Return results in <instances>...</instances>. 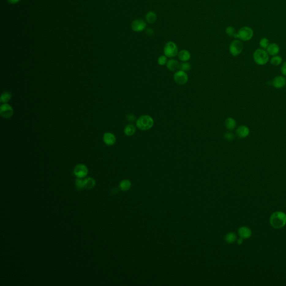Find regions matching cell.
I'll return each mask as SVG.
<instances>
[{
	"mask_svg": "<svg viewBox=\"0 0 286 286\" xmlns=\"http://www.w3.org/2000/svg\"><path fill=\"white\" fill-rule=\"evenodd\" d=\"M88 168L86 165L83 164L77 165L74 169V173L78 178L85 177L88 174Z\"/></svg>",
	"mask_w": 286,
	"mask_h": 286,
	"instance_id": "10",
	"label": "cell"
},
{
	"mask_svg": "<svg viewBox=\"0 0 286 286\" xmlns=\"http://www.w3.org/2000/svg\"><path fill=\"white\" fill-rule=\"evenodd\" d=\"M250 129L246 125H240L236 130V134L240 138L244 139L250 135Z\"/></svg>",
	"mask_w": 286,
	"mask_h": 286,
	"instance_id": "12",
	"label": "cell"
},
{
	"mask_svg": "<svg viewBox=\"0 0 286 286\" xmlns=\"http://www.w3.org/2000/svg\"><path fill=\"white\" fill-rule=\"evenodd\" d=\"M243 238H240L238 240V242H237V243H238V244H242V243H243Z\"/></svg>",
	"mask_w": 286,
	"mask_h": 286,
	"instance_id": "36",
	"label": "cell"
},
{
	"mask_svg": "<svg viewBox=\"0 0 286 286\" xmlns=\"http://www.w3.org/2000/svg\"><path fill=\"white\" fill-rule=\"evenodd\" d=\"M145 32L146 35H148L149 36H153L154 34V31L152 28H146L145 30Z\"/></svg>",
	"mask_w": 286,
	"mask_h": 286,
	"instance_id": "33",
	"label": "cell"
},
{
	"mask_svg": "<svg viewBox=\"0 0 286 286\" xmlns=\"http://www.w3.org/2000/svg\"><path fill=\"white\" fill-rule=\"evenodd\" d=\"M167 58L168 57H167L165 55H161V56H160V57L158 58V61H157V62H158V64L159 65H160V66H164V65H165V64H167V62H168Z\"/></svg>",
	"mask_w": 286,
	"mask_h": 286,
	"instance_id": "30",
	"label": "cell"
},
{
	"mask_svg": "<svg viewBox=\"0 0 286 286\" xmlns=\"http://www.w3.org/2000/svg\"><path fill=\"white\" fill-rule=\"evenodd\" d=\"M76 185L77 188L78 189L82 190L83 188H85L84 180H83L81 178H77L76 180Z\"/></svg>",
	"mask_w": 286,
	"mask_h": 286,
	"instance_id": "31",
	"label": "cell"
},
{
	"mask_svg": "<svg viewBox=\"0 0 286 286\" xmlns=\"http://www.w3.org/2000/svg\"><path fill=\"white\" fill-rule=\"evenodd\" d=\"M173 79L175 82L179 85H183L187 83L188 80L187 74L183 70L177 71L174 74Z\"/></svg>",
	"mask_w": 286,
	"mask_h": 286,
	"instance_id": "7",
	"label": "cell"
},
{
	"mask_svg": "<svg viewBox=\"0 0 286 286\" xmlns=\"http://www.w3.org/2000/svg\"><path fill=\"white\" fill-rule=\"evenodd\" d=\"M20 0H7V1L11 4H15L19 2Z\"/></svg>",
	"mask_w": 286,
	"mask_h": 286,
	"instance_id": "35",
	"label": "cell"
},
{
	"mask_svg": "<svg viewBox=\"0 0 286 286\" xmlns=\"http://www.w3.org/2000/svg\"><path fill=\"white\" fill-rule=\"evenodd\" d=\"M224 137L228 141H232L235 139V135L231 131H228L224 135Z\"/></svg>",
	"mask_w": 286,
	"mask_h": 286,
	"instance_id": "29",
	"label": "cell"
},
{
	"mask_svg": "<svg viewBox=\"0 0 286 286\" xmlns=\"http://www.w3.org/2000/svg\"><path fill=\"white\" fill-rule=\"evenodd\" d=\"M178 57L179 59L182 62H188L191 59V54L187 50H182L178 52Z\"/></svg>",
	"mask_w": 286,
	"mask_h": 286,
	"instance_id": "18",
	"label": "cell"
},
{
	"mask_svg": "<svg viewBox=\"0 0 286 286\" xmlns=\"http://www.w3.org/2000/svg\"><path fill=\"white\" fill-rule=\"evenodd\" d=\"M124 133L128 137L133 136L136 132V127L133 124H130L127 125L124 128Z\"/></svg>",
	"mask_w": 286,
	"mask_h": 286,
	"instance_id": "19",
	"label": "cell"
},
{
	"mask_svg": "<svg viewBox=\"0 0 286 286\" xmlns=\"http://www.w3.org/2000/svg\"><path fill=\"white\" fill-rule=\"evenodd\" d=\"M254 35V32L251 28L244 26L239 29L237 32V38L242 41H249L251 40Z\"/></svg>",
	"mask_w": 286,
	"mask_h": 286,
	"instance_id": "4",
	"label": "cell"
},
{
	"mask_svg": "<svg viewBox=\"0 0 286 286\" xmlns=\"http://www.w3.org/2000/svg\"><path fill=\"white\" fill-rule=\"evenodd\" d=\"M85 187L87 189H91L95 186V181L92 178H88L84 179Z\"/></svg>",
	"mask_w": 286,
	"mask_h": 286,
	"instance_id": "23",
	"label": "cell"
},
{
	"mask_svg": "<svg viewBox=\"0 0 286 286\" xmlns=\"http://www.w3.org/2000/svg\"><path fill=\"white\" fill-rule=\"evenodd\" d=\"M126 118L127 120L129 121H134L135 120V116L133 114L127 115Z\"/></svg>",
	"mask_w": 286,
	"mask_h": 286,
	"instance_id": "34",
	"label": "cell"
},
{
	"mask_svg": "<svg viewBox=\"0 0 286 286\" xmlns=\"http://www.w3.org/2000/svg\"><path fill=\"white\" fill-rule=\"evenodd\" d=\"M226 33L230 37H233L235 38H237V32H236L235 28L232 26H228L226 28L225 30Z\"/></svg>",
	"mask_w": 286,
	"mask_h": 286,
	"instance_id": "24",
	"label": "cell"
},
{
	"mask_svg": "<svg viewBox=\"0 0 286 286\" xmlns=\"http://www.w3.org/2000/svg\"><path fill=\"white\" fill-rule=\"evenodd\" d=\"M146 28V22L141 19L134 20L131 23V29L136 32H143V30H145Z\"/></svg>",
	"mask_w": 286,
	"mask_h": 286,
	"instance_id": "8",
	"label": "cell"
},
{
	"mask_svg": "<svg viewBox=\"0 0 286 286\" xmlns=\"http://www.w3.org/2000/svg\"><path fill=\"white\" fill-rule=\"evenodd\" d=\"M13 114V108L9 104L3 103L0 107V115L5 119H10Z\"/></svg>",
	"mask_w": 286,
	"mask_h": 286,
	"instance_id": "9",
	"label": "cell"
},
{
	"mask_svg": "<svg viewBox=\"0 0 286 286\" xmlns=\"http://www.w3.org/2000/svg\"><path fill=\"white\" fill-rule=\"evenodd\" d=\"M280 72L284 76H286V62H284L280 68Z\"/></svg>",
	"mask_w": 286,
	"mask_h": 286,
	"instance_id": "32",
	"label": "cell"
},
{
	"mask_svg": "<svg viewBox=\"0 0 286 286\" xmlns=\"http://www.w3.org/2000/svg\"><path fill=\"white\" fill-rule=\"evenodd\" d=\"M11 97H12V95L10 92L6 91V92H3L0 97V102L3 103H7V102L10 101Z\"/></svg>",
	"mask_w": 286,
	"mask_h": 286,
	"instance_id": "21",
	"label": "cell"
},
{
	"mask_svg": "<svg viewBox=\"0 0 286 286\" xmlns=\"http://www.w3.org/2000/svg\"><path fill=\"white\" fill-rule=\"evenodd\" d=\"M244 45L242 41L239 40H235L231 42L229 46V51L234 57L238 56L243 51Z\"/></svg>",
	"mask_w": 286,
	"mask_h": 286,
	"instance_id": "6",
	"label": "cell"
},
{
	"mask_svg": "<svg viewBox=\"0 0 286 286\" xmlns=\"http://www.w3.org/2000/svg\"><path fill=\"white\" fill-rule=\"evenodd\" d=\"M166 67L169 70L173 72L179 69L180 64L175 59H171L167 62L166 64Z\"/></svg>",
	"mask_w": 286,
	"mask_h": 286,
	"instance_id": "15",
	"label": "cell"
},
{
	"mask_svg": "<svg viewBox=\"0 0 286 286\" xmlns=\"http://www.w3.org/2000/svg\"><path fill=\"white\" fill-rule=\"evenodd\" d=\"M103 140L105 144H106L107 145L112 146L114 145L116 143V138L114 134L107 132V133H105L103 135Z\"/></svg>",
	"mask_w": 286,
	"mask_h": 286,
	"instance_id": "13",
	"label": "cell"
},
{
	"mask_svg": "<svg viewBox=\"0 0 286 286\" xmlns=\"http://www.w3.org/2000/svg\"><path fill=\"white\" fill-rule=\"evenodd\" d=\"M282 58L278 55H274L270 59V62L271 64L274 66H278L282 63Z\"/></svg>",
	"mask_w": 286,
	"mask_h": 286,
	"instance_id": "22",
	"label": "cell"
},
{
	"mask_svg": "<svg viewBox=\"0 0 286 286\" xmlns=\"http://www.w3.org/2000/svg\"><path fill=\"white\" fill-rule=\"evenodd\" d=\"M272 85L276 89H282L286 85V78L284 76L275 77L272 81Z\"/></svg>",
	"mask_w": 286,
	"mask_h": 286,
	"instance_id": "11",
	"label": "cell"
},
{
	"mask_svg": "<svg viewBox=\"0 0 286 286\" xmlns=\"http://www.w3.org/2000/svg\"><path fill=\"white\" fill-rule=\"evenodd\" d=\"M146 22L150 24H152L155 23L156 20L157 19V15L156 13L153 11H149L146 13V15L145 16Z\"/></svg>",
	"mask_w": 286,
	"mask_h": 286,
	"instance_id": "20",
	"label": "cell"
},
{
	"mask_svg": "<svg viewBox=\"0 0 286 286\" xmlns=\"http://www.w3.org/2000/svg\"><path fill=\"white\" fill-rule=\"evenodd\" d=\"M236 239V236L234 233L230 232L228 234L225 236V240L226 242L229 243H232L235 242Z\"/></svg>",
	"mask_w": 286,
	"mask_h": 286,
	"instance_id": "26",
	"label": "cell"
},
{
	"mask_svg": "<svg viewBox=\"0 0 286 286\" xmlns=\"http://www.w3.org/2000/svg\"><path fill=\"white\" fill-rule=\"evenodd\" d=\"M163 51L164 54L167 57H175L178 54L177 45L173 41H168L165 44Z\"/></svg>",
	"mask_w": 286,
	"mask_h": 286,
	"instance_id": "5",
	"label": "cell"
},
{
	"mask_svg": "<svg viewBox=\"0 0 286 286\" xmlns=\"http://www.w3.org/2000/svg\"><path fill=\"white\" fill-rule=\"evenodd\" d=\"M269 44H270V43H269V40L267 38H265L261 39V40L259 41V45H260L261 48L263 49H267Z\"/></svg>",
	"mask_w": 286,
	"mask_h": 286,
	"instance_id": "28",
	"label": "cell"
},
{
	"mask_svg": "<svg viewBox=\"0 0 286 286\" xmlns=\"http://www.w3.org/2000/svg\"><path fill=\"white\" fill-rule=\"evenodd\" d=\"M239 235L243 239L249 238L251 236V231L247 227H241L238 230Z\"/></svg>",
	"mask_w": 286,
	"mask_h": 286,
	"instance_id": "16",
	"label": "cell"
},
{
	"mask_svg": "<svg viewBox=\"0 0 286 286\" xmlns=\"http://www.w3.org/2000/svg\"><path fill=\"white\" fill-rule=\"evenodd\" d=\"M266 51L269 55H272V56H274V55H278V54L280 53V47L276 43H271L269 45L268 48L266 49Z\"/></svg>",
	"mask_w": 286,
	"mask_h": 286,
	"instance_id": "14",
	"label": "cell"
},
{
	"mask_svg": "<svg viewBox=\"0 0 286 286\" xmlns=\"http://www.w3.org/2000/svg\"><path fill=\"white\" fill-rule=\"evenodd\" d=\"M236 121L231 117L227 118L225 121L226 128L229 131L234 130L236 127Z\"/></svg>",
	"mask_w": 286,
	"mask_h": 286,
	"instance_id": "17",
	"label": "cell"
},
{
	"mask_svg": "<svg viewBox=\"0 0 286 286\" xmlns=\"http://www.w3.org/2000/svg\"><path fill=\"white\" fill-rule=\"evenodd\" d=\"M154 121L149 115H144L140 116L136 122L137 127L142 131H146L152 129L154 126Z\"/></svg>",
	"mask_w": 286,
	"mask_h": 286,
	"instance_id": "2",
	"label": "cell"
},
{
	"mask_svg": "<svg viewBox=\"0 0 286 286\" xmlns=\"http://www.w3.org/2000/svg\"><path fill=\"white\" fill-rule=\"evenodd\" d=\"M253 57L255 63L259 66H264L269 61V54L262 48L255 51Z\"/></svg>",
	"mask_w": 286,
	"mask_h": 286,
	"instance_id": "3",
	"label": "cell"
},
{
	"mask_svg": "<svg viewBox=\"0 0 286 286\" xmlns=\"http://www.w3.org/2000/svg\"><path fill=\"white\" fill-rule=\"evenodd\" d=\"M271 226L275 229H281L286 224V214L281 211H277L270 217Z\"/></svg>",
	"mask_w": 286,
	"mask_h": 286,
	"instance_id": "1",
	"label": "cell"
},
{
	"mask_svg": "<svg viewBox=\"0 0 286 286\" xmlns=\"http://www.w3.org/2000/svg\"><path fill=\"white\" fill-rule=\"evenodd\" d=\"M180 70H183L184 72H188L191 70V64L187 62H182L180 64L179 67Z\"/></svg>",
	"mask_w": 286,
	"mask_h": 286,
	"instance_id": "25",
	"label": "cell"
},
{
	"mask_svg": "<svg viewBox=\"0 0 286 286\" xmlns=\"http://www.w3.org/2000/svg\"><path fill=\"white\" fill-rule=\"evenodd\" d=\"M120 188L124 191H126L129 190L131 187L130 182L128 180H124L121 182L120 184Z\"/></svg>",
	"mask_w": 286,
	"mask_h": 286,
	"instance_id": "27",
	"label": "cell"
}]
</instances>
